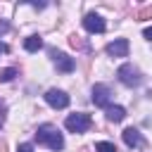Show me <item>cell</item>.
<instances>
[{
    "mask_svg": "<svg viewBox=\"0 0 152 152\" xmlns=\"http://www.w3.org/2000/svg\"><path fill=\"white\" fill-rule=\"evenodd\" d=\"M128 40L126 38H116V40H112V43H107V55H112V57H126L128 55Z\"/></svg>",
    "mask_w": 152,
    "mask_h": 152,
    "instance_id": "cell-8",
    "label": "cell"
},
{
    "mask_svg": "<svg viewBox=\"0 0 152 152\" xmlns=\"http://www.w3.org/2000/svg\"><path fill=\"white\" fill-rule=\"evenodd\" d=\"M64 126H66L71 133H86V131L93 126V119H90V114L78 112V114H69L66 121H64Z\"/></svg>",
    "mask_w": 152,
    "mask_h": 152,
    "instance_id": "cell-3",
    "label": "cell"
},
{
    "mask_svg": "<svg viewBox=\"0 0 152 152\" xmlns=\"http://www.w3.org/2000/svg\"><path fill=\"white\" fill-rule=\"evenodd\" d=\"M0 52H7V45H0Z\"/></svg>",
    "mask_w": 152,
    "mask_h": 152,
    "instance_id": "cell-17",
    "label": "cell"
},
{
    "mask_svg": "<svg viewBox=\"0 0 152 152\" xmlns=\"http://www.w3.org/2000/svg\"><path fill=\"white\" fill-rule=\"evenodd\" d=\"M116 76H119V81H121L124 86H128V88H135V86L142 83V76H140L138 66H133V64H121L119 71H116Z\"/></svg>",
    "mask_w": 152,
    "mask_h": 152,
    "instance_id": "cell-2",
    "label": "cell"
},
{
    "mask_svg": "<svg viewBox=\"0 0 152 152\" xmlns=\"http://www.w3.org/2000/svg\"><path fill=\"white\" fill-rule=\"evenodd\" d=\"M95 152H116V147H114V142L102 140V142H97V145H95Z\"/></svg>",
    "mask_w": 152,
    "mask_h": 152,
    "instance_id": "cell-13",
    "label": "cell"
},
{
    "mask_svg": "<svg viewBox=\"0 0 152 152\" xmlns=\"http://www.w3.org/2000/svg\"><path fill=\"white\" fill-rule=\"evenodd\" d=\"M45 102H48L50 107H55V109H64V107H69V95H66L64 90L50 88V90L45 93Z\"/></svg>",
    "mask_w": 152,
    "mask_h": 152,
    "instance_id": "cell-6",
    "label": "cell"
},
{
    "mask_svg": "<svg viewBox=\"0 0 152 152\" xmlns=\"http://www.w3.org/2000/svg\"><path fill=\"white\" fill-rule=\"evenodd\" d=\"M104 116H107V121L119 124V121H124V119H126V109H124L121 104H109V107L104 109Z\"/></svg>",
    "mask_w": 152,
    "mask_h": 152,
    "instance_id": "cell-9",
    "label": "cell"
},
{
    "mask_svg": "<svg viewBox=\"0 0 152 152\" xmlns=\"http://www.w3.org/2000/svg\"><path fill=\"white\" fill-rule=\"evenodd\" d=\"M83 26H86V31H88V33H102V31L107 28L104 19H102L100 14H95V12H90V14H86V17H83Z\"/></svg>",
    "mask_w": 152,
    "mask_h": 152,
    "instance_id": "cell-7",
    "label": "cell"
},
{
    "mask_svg": "<svg viewBox=\"0 0 152 152\" xmlns=\"http://www.w3.org/2000/svg\"><path fill=\"white\" fill-rule=\"evenodd\" d=\"M90 100L95 107H109V100H112V88L107 83H95L93 86V93H90Z\"/></svg>",
    "mask_w": 152,
    "mask_h": 152,
    "instance_id": "cell-4",
    "label": "cell"
},
{
    "mask_svg": "<svg viewBox=\"0 0 152 152\" xmlns=\"http://www.w3.org/2000/svg\"><path fill=\"white\" fill-rule=\"evenodd\" d=\"M36 140L43 142V145H48L50 150H62V147H64V138H62L59 128L52 126V124H43V126H38V131H36Z\"/></svg>",
    "mask_w": 152,
    "mask_h": 152,
    "instance_id": "cell-1",
    "label": "cell"
},
{
    "mask_svg": "<svg viewBox=\"0 0 152 152\" xmlns=\"http://www.w3.org/2000/svg\"><path fill=\"white\" fill-rule=\"evenodd\" d=\"M50 55H52V62H55V66H57L62 74H71V71L76 69V62H74V57H69L66 52L50 50Z\"/></svg>",
    "mask_w": 152,
    "mask_h": 152,
    "instance_id": "cell-5",
    "label": "cell"
},
{
    "mask_svg": "<svg viewBox=\"0 0 152 152\" xmlns=\"http://www.w3.org/2000/svg\"><path fill=\"white\" fill-rule=\"evenodd\" d=\"M121 135H124V142H126L128 147H138V145H142V135H140L138 128H126Z\"/></svg>",
    "mask_w": 152,
    "mask_h": 152,
    "instance_id": "cell-10",
    "label": "cell"
},
{
    "mask_svg": "<svg viewBox=\"0 0 152 152\" xmlns=\"http://www.w3.org/2000/svg\"><path fill=\"white\" fill-rule=\"evenodd\" d=\"M7 28H10V24H7V21H0V36L7 33Z\"/></svg>",
    "mask_w": 152,
    "mask_h": 152,
    "instance_id": "cell-16",
    "label": "cell"
},
{
    "mask_svg": "<svg viewBox=\"0 0 152 152\" xmlns=\"http://www.w3.org/2000/svg\"><path fill=\"white\" fill-rule=\"evenodd\" d=\"M17 152H33V147L28 145V142H24V145H19V150Z\"/></svg>",
    "mask_w": 152,
    "mask_h": 152,
    "instance_id": "cell-14",
    "label": "cell"
},
{
    "mask_svg": "<svg viewBox=\"0 0 152 152\" xmlns=\"http://www.w3.org/2000/svg\"><path fill=\"white\" fill-rule=\"evenodd\" d=\"M17 76V69L14 66H7V69H0V83H7Z\"/></svg>",
    "mask_w": 152,
    "mask_h": 152,
    "instance_id": "cell-12",
    "label": "cell"
},
{
    "mask_svg": "<svg viewBox=\"0 0 152 152\" xmlns=\"http://www.w3.org/2000/svg\"><path fill=\"white\" fill-rule=\"evenodd\" d=\"M43 48V38L40 36H28L26 40H24V50L26 52H38Z\"/></svg>",
    "mask_w": 152,
    "mask_h": 152,
    "instance_id": "cell-11",
    "label": "cell"
},
{
    "mask_svg": "<svg viewBox=\"0 0 152 152\" xmlns=\"http://www.w3.org/2000/svg\"><path fill=\"white\" fill-rule=\"evenodd\" d=\"M142 36H145V40H152V26H147V28L142 31Z\"/></svg>",
    "mask_w": 152,
    "mask_h": 152,
    "instance_id": "cell-15",
    "label": "cell"
}]
</instances>
